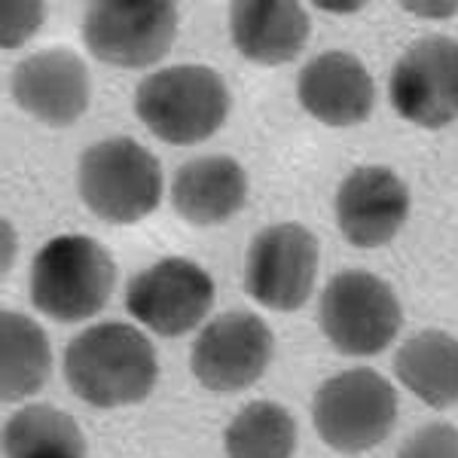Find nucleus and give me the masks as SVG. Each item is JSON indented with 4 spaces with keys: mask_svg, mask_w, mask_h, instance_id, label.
I'll return each mask as SVG.
<instances>
[{
    "mask_svg": "<svg viewBox=\"0 0 458 458\" xmlns=\"http://www.w3.org/2000/svg\"><path fill=\"white\" fill-rule=\"evenodd\" d=\"M0 391L6 403L37 394L53 373V349L43 327L13 309L0 312Z\"/></svg>",
    "mask_w": 458,
    "mask_h": 458,
    "instance_id": "nucleus-18",
    "label": "nucleus"
},
{
    "mask_svg": "<svg viewBox=\"0 0 458 458\" xmlns=\"http://www.w3.org/2000/svg\"><path fill=\"white\" fill-rule=\"evenodd\" d=\"M229 31L233 47L248 62L284 64L302 53L312 21L309 13L291 0H245L229 10Z\"/></svg>",
    "mask_w": 458,
    "mask_h": 458,
    "instance_id": "nucleus-15",
    "label": "nucleus"
},
{
    "mask_svg": "<svg viewBox=\"0 0 458 458\" xmlns=\"http://www.w3.org/2000/svg\"><path fill=\"white\" fill-rule=\"evenodd\" d=\"M318 437L345 455L379 446L397 422V391L382 373L354 367L327 379L315 394Z\"/></svg>",
    "mask_w": 458,
    "mask_h": 458,
    "instance_id": "nucleus-5",
    "label": "nucleus"
},
{
    "mask_svg": "<svg viewBox=\"0 0 458 458\" xmlns=\"http://www.w3.org/2000/svg\"><path fill=\"white\" fill-rule=\"evenodd\" d=\"M13 98L43 125H73L92 98L86 62L71 49H43L13 71Z\"/></svg>",
    "mask_w": 458,
    "mask_h": 458,
    "instance_id": "nucleus-12",
    "label": "nucleus"
},
{
    "mask_svg": "<svg viewBox=\"0 0 458 458\" xmlns=\"http://www.w3.org/2000/svg\"><path fill=\"white\" fill-rule=\"evenodd\" d=\"M177 34V6L168 0H105L83 19L86 49L114 68H150L168 55Z\"/></svg>",
    "mask_w": 458,
    "mask_h": 458,
    "instance_id": "nucleus-7",
    "label": "nucleus"
},
{
    "mask_svg": "<svg viewBox=\"0 0 458 458\" xmlns=\"http://www.w3.org/2000/svg\"><path fill=\"white\" fill-rule=\"evenodd\" d=\"M226 458H293L297 422L276 401H254L229 422Z\"/></svg>",
    "mask_w": 458,
    "mask_h": 458,
    "instance_id": "nucleus-20",
    "label": "nucleus"
},
{
    "mask_svg": "<svg viewBox=\"0 0 458 458\" xmlns=\"http://www.w3.org/2000/svg\"><path fill=\"white\" fill-rule=\"evenodd\" d=\"M116 282L110 254L89 235H55L34 257L31 300L53 321H86L107 306Z\"/></svg>",
    "mask_w": 458,
    "mask_h": 458,
    "instance_id": "nucleus-3",
    "label": "nucleus"
},
{
    "mask_svg": "<svg viewBox=\"0 0 458 458\" xmlns=\"http://www.w3.org/2000/svg\"><path fill=\"white\" fill-rule=\"evenodd\" d=\"M272 349H276V339L260 315L226 312L214 318L196 336L190 367L208 391L233 394L260 379L272 360Z\"/></svg>",
    "mask_w": 458,
    "mask_h": 458,
    "instance_id": "nucleus-11",
    "label": "nucleus"
},
{
    "mask_svg": "<svg viewBox=\"0 0 458 458\" xmlns=\"http://www.w3.org/2000/svg\"><path fill=\"white\" fill-rule=\"evenodd\" d=\"M248 174L233 157H199L183 162L172 181V205L196 226L226 224L245 208Z\"/></svg>",
    "mask_w": 458,
    "mask_h": 458,
    "instance_id": "nucleus-16",
    "label": "nucleus"
},
{
    "mask_svg": "<svg viewBox=\"0 0 458 458\" xmlns=\"http://www.w3.org/2000/svg\"><path fill=\"white\" fill-rule=\"evenodd\" d=\"M4 458H86V440L68 412L34 403L6 419Z\"/></svg>",
    "mask_w": 458,
    "mask_h": 458,
    "instance_id": "nucleus-19",
    "label": "nucleus"
},
{
    "mask_svg": "<svg viewBox=\"0 0 458 458\" xmlns=\"http://www.w3.org/2000/svg\"><path fill=\"white\" fill-rule=\"evenodd\" d=\"M318 318L327 343L352 358L386 352L403 324L394 291L364 269H349L330 278L321 293Z\"/></svg>",
    "mask_w": 458,
    "mask_h": 458,
    "instance_id": "nucleus-6",
    "label": "nucleus"
},
{
    "mask_svg": "<svg viewBox=\"0 0 458 458\" xmlns=\"http://www.w3.org/2000/svg\"><path fill=\"white\" fill-rule=\"evenodd\" d=\"M214 306V278L193 260L165 257L138 272L125 291V309L159 336H183Z\"/></svg>",
    "mask_w": 458,
    "mask_h": 458,
    "instance_id": "nucleus-9",
    "label": "nucleus"
},
{
    "mask_svg": "<svg viewBox=\"0 0 458 458\" xmlns=\"http://www.w3.org/2000/svg\"><path fill=\"white\" fill-rule=\"evenodd\" d=\"M318 239L302 224H276L254 235L245 257L248 297L272 312H297L312 297Z\"/></svg>",
    "mask_w": 458,
    "mask_h": 458,
    "instance_id": "nucleus-8",
    "label": "nucleus"
},
{
    "mask_svg": "<svg viewBox=\"0 0 458 458\" xmlns=\"http://www.w3.org/2000/svg\"><path fill=\"white\" fill-rule=\"evenodd\" d=\"M391 105L422 129L458 120V40L422 37L397 58L388 83Z\"/></svg>",
    "mask_w": 458,
    "mask_h": 458,
    "instance_id": "nucleus-10",
    "label": "nucleus"
},
{
    "mask_svg": "<svg viewBox=\"0 0 458 458\" xmlns=\"http://www.w3.org/2000/svg\"><path fill=\"white\" fill-rule=\"evenodd\" d=\"M403 10L410 13H425V16H449V13H455L458 6L455 4H446V6H425V4H403Z\"/></svg>",
    "mask_w": 458,
    "mask_h": 458,
    "instance_id": "nucleus-22",
    "label": "nucleus"
},
{
    "mask_svg": "<svg viewBox=\"0 0 458 458\" xmlns=\"http://www.w3.org/2000/svg\"><path fill=\"white\" fill-rule=\"evenodd\" d=\"M135 114L159 141L187 147L211 138L229 114V89L205 64H174L135 89Z\"/></svg>",
    "mask_w": 458,
    "mask_h": 458,
    "instance_id": "nucleus-2",
    "label": "nucleus"
},
{
    "mask_svg": "<svg viewBox=\"0 0 458 458\" xmlns=\"http://www.w3.org/2000/svg\"><path fill=\"white\" fill-rule=\"evenodd\" d=\"M410 217V190L386 165H364L339 183L336 224L354 248H382Z\"/></svg>",
    "mask_w": 458,
    "mask_h": 458,
    "instance_id": "nucleus-13",
    "label": "nucleus"
},
{
    "mask_svg": "<svg viewBox=\"0 0 458 458\" xmlns=\"http://www.w3.org/2000/svg\"><path fill=\"white\" fill-rule=\"evenodd\" d=\"M80 199L105 224H138L162 202V168L131 138H107L80 157Z\"/></svg>",
    "mask_w": 458,
    "mask_h": 458,
    "instance_id": "nucleus-4",
    "label": "nucleus"
},
{
    "mask_svg": "<svg viewBox=\"0 0 458 458\" xmlns=\"http://www.w3.org/2000/svg\"><path fill=\"white\" fill-rule=\"evenodd\" d=\"M394 373L412 394L434 410L458 403V339L443 330H422L401 345Z\"/></svg>",
    "mask_w": 458,
    "mask_h": 458,
    "instance_id": "nucleus-17",
    "label": "nucleus"
},
{
    "mask_svg": "<svg viewBox=\"0 0 458 458\" xmlns=\"http://www.w3.org/2000/svg\"><path fill=\"white\" fill-rule=\"evenodd\" d=\"M297 95L306 114L324 125H358L370 116L376 86L352 53H321L300 71Z\"/></svg>",
    "mask_w": 458,
    "mask_h": 458,
    "instance_id": "nucleus-14",
    "label": "nucleus"
},
{
    "mask_svg": "<svg viewBox=\"0 0 458 458\" xmlns=\"http://www.w3.org/2000/svg\"><path fill=\"white\" fill-rule=\"evenodd\" d=\"M397 458H458V428L449 422L419 428L401 446Z\"/></svg>",
    "mask_w": 458,
    "mask_h": 458,
    "instance_id": "nucleus-21",
    "label": "nucleus"
},
{
    "mask_svg": "<svg viewBox=\"0 0 458 458\" xmlns=\"http://www.w3.org/2000/svg\"><path fill=\"white\" fill-rule=\"evenodd\" d=\"M157 349L129 324H95L64 352V379L80 401L114 410L144 401L157 386Z\"/></svg>",
    "mask_w": 458,
    "mask_h": 458,
    "instance_id": "nucleus-1",
    "label": "nucleus"
}]
</instances>
